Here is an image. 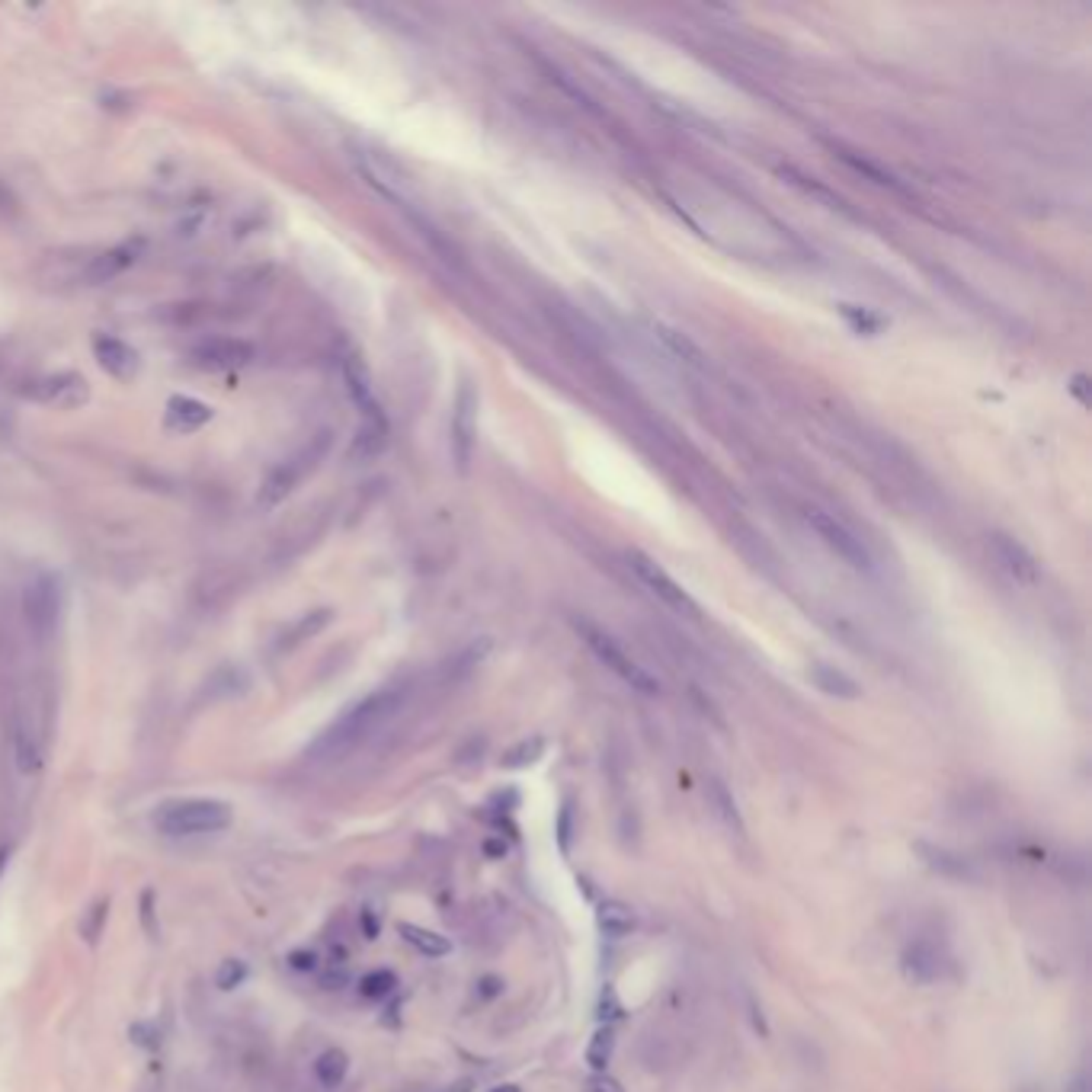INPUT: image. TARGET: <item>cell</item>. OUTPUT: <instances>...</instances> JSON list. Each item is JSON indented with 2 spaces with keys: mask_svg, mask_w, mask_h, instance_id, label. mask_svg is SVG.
Wrapping results in <instances>:
<instances>
[{
  "mask_svg": "<svg viewBox=\"0 0 1092 1092\" xmlns=\"http://www.w3.org/2000/svg\"><path fill=\"white\" fill-rule=\"evenodd\" d=\"M407 702H410V683H391L385 689H378V693L365 695L362 702H356L350 711H343V715L308 746V760H315V763L347 760V756L359 750L362 743H369L378 731H385L388 724L404 711Z\"/></svg>",
  "mask_w": 1092,
  "mask_h": 1092,
  "instance_id": "cell-1",
  "label": "cell"
},
{
  "mask_svg": "<svg viewBox=\"0 0 1092 1092\" xmlns=\"http://www.w3.org/2000/svg\"><path fill=\"white\" fill-rule=\"evenodd\" d=\"M154 823L160 833L167 836H199V833H218L231 823V808L225 801L215 798H183L160 804L154 814Z\"/></svg>",
  "mask_w": 1092,
  "mask_h": 1092,
  "instance_id": "cell-2",
  "label": "cell"
},
{
  "mask_svg": "<svg viewBox=\"0 0 1092 1092\" xmlns=\"http://www.w3.org/2000/svg\"><path fill=\"white\" fill-rule=\"evenodd\" d=\"M573 628H577V635L583 638L586 648L596 653V660L606 663L609 670L618 676V680H625L631 689H638V693H644V695H657L660 693V683L653 680V676L644 670V666L635 657H631V653L612 635H606L603 628H596L590 622H573Z\"/></svg>",
  "mask_w": 1092,
  "mask_h": 1092,
  "instance_id": "cell-3",
  "label": "cell"
},
{
  "mask_svg": "<svg viewBox=\"0 0 1092 1092\" xmlns=\"http://www.w3.org/2000/svg\"><path fill=\"white\" fill-rule=\"evenodd\" d=\"M327 445H330V436L327 433H320L317 440H312L308 445H302V449H298L295 455H289L285 458V462H279L275 465L273 471L267 478H263V484H260V493H257V503L263 510H273V507H279V503L285 500V497H292V490L302 484V478L308 475V471H312L320 458H324V452H327Z\"/></svg>",
  "mask_w": 1092,
  "mask_h": 1092,
  "instance_id": "cell-4",
  "label": "cell"
},
{
  "mask_svg": "<svg viewBox=\"0 0 1092 1092\" xmlns=\"http://www.w3.org/2000/svg\"><path fill=\"white\" fill-rule=\"evenodd\" d=\"M22 615H26V625L39 641H49L55 635L62 618V583L55 573H39L26 583Z\"/></svg>",
  "mask_w": 1092,
  "mask_h": 1092,
  "instance_id": "cell-5",
  "label": "cell"
},
{
  "mask_svg": "<svg viewBox=\"0 0 1092 1092\" xmlns=\"http://www.w3.org/2000/svg\"><path fill=\"white\" fill-rule=\"evenodd\" d=\"M804 520H808V525L814 528V532H818L820 542L830 548L839 561H846V565L856 567V570H868L871 567L868 548L861 545V538L843 520H836V516L823 513V510H808V513H804Z\"/></svg>",
  "mask_w": 1092,
  "mask_h": 1092,
  "instance_id": "cell-6",
  "label": "cell"
},
{
  "mask_svg": "<svg viewBox=\"0 0 1092 1092\" xmlns=\"http://www.w3.org/2000/svg\"><path fill=\"white\" fill-rule=\"evenodd\" d=\"M628 567L638 573V580L648 586L657 600H663L670 609H676V612H689V615L698 612L695 603L689 600V593L683 590V586L676 583L660 565H653L648 555H641V551H628Z\"/></svg>",
  "mask_w": 1092,
  "mask_h": 1092,
  "instance_id": "cell-7",
  "label": "cell"
},
{
  "mask_svg": "<svg viewBox=\"0 0 1092 1092\" xmlns=\"http://www.w3.org/2000/svg\"><path fill=\"white\" fill-rule=\"evenodd\" d=\"M250 359H254V347L237 337H212L192 350V362L199 365V369H212V372L237 369V365H247Z\"/></svg>",
  "mask_w": 1092,
  "mask_h": 1092,
  "instance_id": "cell-8",
  "label": "cell"
},
{
  "mask_svg": "<svg viewBox=\"0 0 1092 1092\" xmlns=\"http://www.w3.org/2000/svg\"><path fill=\"white\" fill-rule=\"evenodd\" d=\"M901 968L906 974V981L913 984H936L942 971H945V958H942V951L933 945V942L926 939H916L910 945L903 948L901 955Z\"/></svg>",
  "mask_w": 1092,
  "mask_h": 1092,
  "instance_id": "cell-9",
  "label": "cell"
},
{
  "mask_svg": "<svg viewBox=\"0 0 1092 1092\" xmlns=\"http://www.w3.org/2000/svg\"><path fill=\"white\" fill-rule=\"evenodd\" d=\"M916 853H919V859H923L926 868H933L936 875L948 878V881H971V878H977L971 859H964L961 853H955V849H948V846H936V843H926V839H919Z\"/></svg>",
  "mask_w": 1092,
  "mask_h": 1092,
  "instance_id": "cell-10",
  "label": "cell"
},
{
  "mask_svg": "<svg viewBox=\"0 0 1092 1092\" xmlns=\"http://www.w3.org/2000/svg\"><path fill=\"white\" fill-rule=\"evenodd\" d=\"M471 445H475V391L462 385L458 400H455V413H452V449L462 468H468Z\"/></svg>",
  "mask_w": 1092,
  "mask_h": 1092,
  "instance_id": "cell-11",
  "label": "cell"
},
{
  "mask_svg": "<svg viewBox=\"0 0 1092 1092\" xmlns=\"http://www.w3.org/2000/svg\"><path fill=\"white\" fill-rule=\"evenodd\" d=\"M94 356H97L100 369L116 378H129L138 369V353L119 337H106V333L94 337Z\"/></svg>",
  "mask_w": 1092,
  "mask_h": 1092,
  "instance_id": "cell-12",
  "label": "cell"
},
{
  "mask_svg": "<svg viewBox=\"0 0 1092 1092\" xmlns=\"http://www.w3.org/2000/svg\"><path fill=\"white\" fill-rule=\"evenodd\" d=\"M212 420V407L202 404V400L195 398H170L167 400V413H164V427L170 433H195L202 430L205 423Z\"/></svg>",
  "mask_w": 1092,
  "mask_h": 1092,
  "instance_id": "cell-13",
  "label": "cell"
},
{
  "mask_svg": "<svg viewBox=\"0 0 1092 1092\" xmlns=\"http://www.w3.org/2000/svg\"><path fill=\"white\" fill-rule=\"evenodd\" d=\"M32 395L45 404L55 407H74L87 398V382L80 375H55V378H42L32 388Z\"/></svg>",
  "mask_w": 1092,
  "mask_h": 1092,
  "instance_id": "cell-14",
  "label": "cell"
},
{
  "mask_svg": "<svg viewBox=\"0 0 1092 1092\" xmlns=\"http://www.w3.org/2000/svg\"><path fill=\"white\" fill-rule=\"evenodd\" d=\"M811 683L818 686L823 695L843 698V702H853V698L861 695V689H859V683L853 680V676H846L843 670H836V666H830V663H814L811 666Z\"/></svg>",
  "mask_w": 1092,
  "mask_h": 1092,
  "instance_id": "cell-15",
  "label": "cell"
},
{
  "mask_svg": "<svg viewBox=\"0 0 1092 1092\" xmlns=\"http://www.w3.org/2000/svg\"><path fill=\"white\" fill-rule=\"evenodd\" d=\"M596 926L609 939H625L638 926V919L631 913V906H625L622 901H603L600 910H596Z\"/></svg>",
  "mask_w": 1092,
  "mask_h": 1092,
  "instance_id": "cell-16",
  "label": "cell"
},
{
  "mask_svg": "<svg viewBox=\"0 0 1092 1092\" xmlns=\"http://www.w3.org/2000/svg\"><path fill=\"white\" fill-rule=\"evenodd\" d=\"M708 798H711V804H715L718 820H721L724 826H728V830H731L734 836H743V833H746L743 814H740V808H737V801H734L731 788L724 785L721 778H711V785H708Z\"/></svg>",
  "mask_w": 1092,
  "mask_h": 1092,
  "instance_id": "cell-17",
  "label": "cell"
},
{
  "mask_svg": "<svg viewBox=\"0 0 1092 1092\" xmlns=\"http://www.w3.org/2000/svg\"><path fill=\"white\" fill-rule=\"evenodd\" d=\"M398 933L404 936L407 945H413V948L420 951V955H427V958H445L452 951V942L445 939V936H440V933H433V929H423V926H413V923H400Z\"/></svg>",
  "mask_w": 1092,
  "mask_h": 1092,
  "instance_id": "cell-18",
  "label": "cell"
},
{
  "mask_svg": "<svg viewBox=\"0 0 1092 1092\" xmlns=\"http://www.w3.org/2000/svg\"><path fill=\"white\" fill-rule=\"evenodd\" d=\"M993 545H996V551H999V558L1006 561V567L1013 570L1019 580H1034V577H1038V567H1034V558H1031L1029 551L1022 548L1019 542H1013V538H1006V535H993Z\"/></svg>",
  "mask_w": 1092,
  "mask_h": 1092,
  "instance_id": "cell-19",
  "label": "cell"
},
{
  "mask_svg": "<svg viewBox=\"0 0 1092 1092\" xmlns=\"http://www.w3.org/2000/svg\"><path fill=\"white\" fill-rule=\"evenodd\" d=\"M347 1071H350V1057L343 1054L340 1048H330V1051H324L315 1061V1076H317V1083L320 1086H327V1089H337L340 1083H343V1076H347Z\"/></svg>",
  "mask_w": 1092,
  "mask_h": 1092,
  "instance_id": "cell-20",
  "label": "cell"
},
{
  "mask_svg": "<svg viewBox=\"0 0 1092 1092\" xmlns=\"http://www.w3.org/2000/svg\"><path fill=\"white\" fill-rule=\"evenodd\" d=\"M612 1054H615V1031L606 1026V1029H600L593 1034L590 1044H586V1064H590L596 1073H606Z\"/></svg>",
  "mask_w": 1092,
  "mask_h": 1092,
  "instance_id": "cell-21",
  "label": "cell"
},
{
  "mask_svg": "<svg viewBox=\"0 0 1092 1092\" xmlns=\"http://www.w3.org/2000/svg\"><path fill=\"white\" fill-rule=\"evenodd\" d=\"M327 622H330V612H327V609H320V612H308V615H302V618H298V622L289 628V635H282V644H279V648L292 651L295 644H302V641H308L312 635H317V631L324 628Z\"/></svg>",
  "mask_w": 1092,
  "mask_h": 1092,
  "instance_id": "cell-22",
  "label": "cell"
},
{
  "mask_svg": "<svg viewBox=\"0 0 1092 1092\" xmlns=\"http://www.w3.org/2000/svg\"><path fill=\"white\" fill-rule=\"evenodd\" d=\"M132 260L135 257L129 254V250H112V254H103V257H97L94 263H90L87 279L90 282H106V279H112V275H119Z\"/></svg>",
  "mask_w": 1092,
  "mask_h": 1092,
  "instance_id": "cell-23",
  "label": "cell"
},
{
  "mask_svg": "<svg viewBox=\"0 0 1092 1092\" xmlns=\"http://www.w3.org/2000/svg\"><path fill=\"white\" fill-rule=\"evenodd\" d=\"M545 750V740L542 737H532V740H523L520 746H513V750L503 756V769H523L528 763H535L538 756Z\"/></svg>",
  "mask_w": 1092,
  "mask_h": 1092,
  "instance_id": "cell-24",
  "label": "cell"
},
{
  "mask_svg": "<svg viewBox=\"0 0 1092 1092\" xmlns=\"http://www.w3.org/2000/svg\"><path fill=\"white\" fill-rule=\"evenodd\" d=\"M395 987H398V977L391 971H372L359 981L362 996H369V999H382V996H388L391 990H395Z\"/></svg>",
  "mask_w": 1092,
  "mask_h": 1092,
  "instance_id": "cell-25",
  "label": "cell"
},
{
  "mask_svg": "<svg viewBox=\"0 0 1092 1092\" xmlns=\"http://www.w3.org/2000/svg\"><path fill=\"white\" fill-rule=\"evenodd\" d=\"M244 977H247V964L237 961V958H228V961H222V968H218L215 984L222 987V990H234V987L244 984Z\"/></svg>",
  "mask_w": 1092,
  "mask_h": 1092,
  "instance_id": "cell-26",
  "label": "cell"
},
{
  "mask_svg": "<svg viewBox=\"0 0 1092 1092\" xmlns=\"http://www.w3.org/2000/svg\"><path fill=\"white\" fill-rule=\"evenodd\" d=\"M106 913H109V903L106 901H97L94 906H90V916L84 919V923H80V933H84L90 942L100 939V929H103V923H106Z\"/></svg>",
  "mask_w": 1092,
  "mask_h": 1092,
  "instance_id": "cell-27",
  "label": "cell"
},
{
  "mask_svg": "<svg viewBox=\"0 0 1092 1092\" xmlns=\"http://www.w3.org/2000/svg\"><path fill=\"white\" fill-rule=\"evenodd\" d=\"M17 753H20V766H22V773H29V769H36V766H39V750H36V743H32V740L26 737V731H20V737H17Z\"/></svg>",
  "mask_w": 1092,
  "mask_h": 1092,
  "instance_id": "cell-28",
  "label": "cell"
},
{
  "mask_svg": "<svg viewBox=\"0 0 1092 1092\" xmlns=\"http://www.w3.org/2000/svg\"><path fill=\"white\" fill-rule=\"evenodd\" d=\"M583 1092H625V1086L618 1083L615 1076H609V1073H593L583 1083Z\"/></svg>",
  "mask_w": 1092,
  "mask_h": 1092,
  "instance_id": "cell-29",
  "label": "cell"
},
{
  "mask_svg": "<svg viewBox=\"0 0 1092 1092\" xmlns=\"http://www.w3.org/2000/svg\"><path fill=\"white\" fill-rule=\"evenodd\" d=\"M129 1034H132L138 1044H145V1048H157V1041H160V1031L151 1029V1026H142V1022H138V1026H132Z\"/></svg>",
  "mask_w": 1092,
  "mask_h": 1092,
  "instance_id": "cell-30",
  "label": "cell"
},
{
  "mask_svg": "<svg viewBox=\"0 0 1092 1092\" xmlns=\"http://www.w3.org/2000/svg\"><path fill=\"white\" fill-rule=\"evenodd\" d=\"M1064 1092H1089V1079H1086V1073H1083V1071H1076V1073L1071 1076V1083L1064 1086Z\"/></svg>",
  "mask_w": 1092,
  "mask_h": 1092,
  "instance_id": "cell-31",
  "label": "cell"
},
{
  "mask_svg": "<svg viewBox=\"0 0 1092 1092\" xmlns=\"http://www.w3.org/2000/svg\"><path fill=\"white\" fill-rule=\"evenodd\" d=\"M292 964H295V968L308 971V968H315V955H305V951H298V955H292Z\"/></svg>",
  "mask_w": 1092,
  "mask_h": 1092,
  "instance_id": "cell-32",
  "label": "cell"
},
{
  "mask_svg": "<svg viewBox=\"0 0 1092 1092\" xmlns=\"http://www.w3.org/2000/svg\"><path fill=\"white\" fill-rule=\"evenodd\" d=\"M7 859H10V849L0 846V875H4V868H7Z\"/></svg>",
  "mask_w": 1092,
  "mask_h": 1092,
  "instance_id": "cell-33",
  "label": "cell"
},
{
  "mask_svg": "<svg viewBox=\"0 0 1092 1092\" xmlns=\"http://www.w3.org/2000/svg\"><path fill=\"white\" fill-rule=\"evenodd\" d=\"M487 1092H520V1086H513V1083H503V1086H493V1089H487Z\"/></svg>",
  "mask_w": 1092,
  "mask_h": 1092,
  "instance_id": "cell-34",
  "label": "cell"
},
{
  "mask_svg": "<svg viewBox=\"0 0 1092 1092\" xmlns=\"http://www.w3.org/2000/svg\"><path fill=\"white\" fill-rule=\"evenodd\" d=\"M487 853H490V856H500V853H507V846H497V843H487Z\"/></svg>",
  "mask_w": 1092,
  "mask_h": 1092,
  "instance_id": "cell-35",
  "label": "cell"
},
{
  "mask_svg": "<svg viewBox=\"0 0 1092 1092\" xmlns=\"http://www.w3.org/2000/svg\"><path fill=\"white\" fill-rule=\"evenodd\" d=\"M445 1092H471V1083L465 1079V1083H458V1086H452V1089H445Z\"/></svg>",
  "mask_w": 1092,
  "mask_h": 1092,
  "instance_id": "cell-36",
  "label": "cell"
},
{
  "mask_svg": "<svg viewBox=\"0 0 1092 1092\" xmlns=\"http://www.w3.org/2000/svg\"><path fill=\"white\" fill-rule=\"evenodd\" d=\"M1022 1092H1038V1089H1031V1086H1029V1089H1022Z\"/></svg>",
  "mask_w": 1092,
  "mask_h": 1092,
  "instance_id": "cell-37",
  "label": "cell"
}]
</instances>
